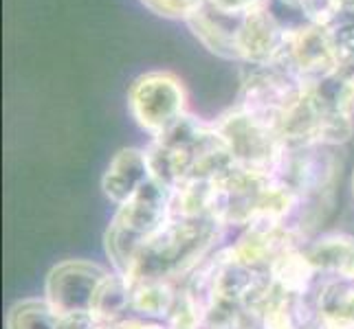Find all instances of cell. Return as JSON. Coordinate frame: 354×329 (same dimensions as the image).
Wrapping results in <instances>:
<instances>
[{
    "mask_svg": "<svg viewBox=\"0 0 354 329\" xmlns=\"http://www.w3.org/2000/svg\"><path fill=\"white\" fill-rule=\"evenodd\" d=\"M145 156L152 178L169 191L194 178L214 180L236 165L214 121L205 123L192 114L154 137L145 148Z\"/></svg>",
    "mask_w": 354,
    "mask_h": 329,
    "instance_id": "obj_1",
    "label": "cell"
},
{
    "mask_svg": "<svg viewBox=\"0 0 354 329\" xmlns=\"http://www.w3.org/2000/svg\"><path fill=\"white\" fill-rule=\"evenodd\" d=\"M227 228L216 217H172L134 259L128 281H167L183 286L218 250Z\"/></svg>",
    "mask_w": 354,
    "mask_h": 329,
    "instance_id": "obj_2",
    "label": "cell"
},
{
    "mask_svg": "<svg viewBox=\"0 0 354 329\" xmlns=\"http://www.w3.org/2000/svg\"><path fill=\"white\" fill-rule=\"evenodd\" d=\"M172 219V191L152 178L137 196L117 206L104 235L113 270L128 277L139 250Z\"/></svg>",
    "mask_w": 354,
    "mask_h": 329,
    "instance_id": "obj_3",
    "label": "cell"
},
{
    "mask_svg": "<svg viewBox=\"0 0 354 329\" xmlns=\"http://www.w3.org/2000/svg\"><path fill=\"white\" fill-rule=\"evenodd\" d=\"M304 92L306 86L282 66H249L242 77L236 106L279 134Z\"/></svg>",
    "mask_w": 354,
    "mask_h": 329,
    "instance_id": "obj_4",
    "label": "cell"
},
{
    "mask_svg": "<svg viewBox=\"0 0 354 329\" xmlns=\"http://www.w3.org/2000/svg\"><path fill=\"white\" fill-rule=\"evenodd\" d=\"M214 126L238 167L275 178L286 148L275 130L260 123L238 106L223 112L214 121Z\"/></svg>",
    "mask_w": 354,
    "mask_h": 329,
    "instance_id": "obj_5",
    "label": "cell"
},
{
    "mask_svg": "<svg viewBox=\"0 0 354 329\" xmlns=\"http://www.w3.org/2000/svg\"><path fill=\"white\" fill-rule=\"evenodd\" d=\"M128 110L134 123L154 139L189 114L187 90L174 72H143L128 88Z\"/></svg>",
    "mask_w": 354,
    "mask_h": 329,
    "instance_id": "obj_6",
    "label": "cell"
},
{
    "mask_svg": "<svg viewBox=\"0 0 354 329\" xmlns=\"http://www.w3.org/2000/svg\"><path fill=\"white\" fill-rule=\"evenodd\" d=\"M335 150L328 145H286L275 180L288 185L301 200H333L341 169Z\"/></svg>",
    "mask_w": 354,
    "mask_h": 329,
    "instance_id": "obj_7",
    "label": "cell"
},
{
    "mask_svg": "<svg viewBox=\"0 0 354 329\" xmlns=\"http://www.w3.org/2000/svg\"><path fill=\"white\" fill-rule=\"evenodd\" d=\"M113 270L88 261L66 259L55 263L44 279V299L59 316L93 312V303L102 283Z\"/></svg>",
    "mask_w": 354,
    "mask_h": 329,
    "instance_id": "obj_8",
    "label": "cell"
},
{
    "mask_svg": "<svg viewBox=\"0 0 354 329\" xmlns=\"http://www.w3.org/2000/svg\"><path fill=\"white\" fill-rule=\"evenodd\" d=\"M152 180L145 150L124 148L119 150L102 176V191L115 206L126 204Z\"/></svg>",
    "mask_w": 354,
    "mask_h": 329,
    "instance_id": "obj_9",
    "label": "cell"
},
{
    "mask_svg": "<svg viewBox=\"0 0 354 329\" xmlns=\"http://www.w3.org/2000/svg\"><path fill=\"white\" fill-rule=\"evenodd\" d=\"M304 248L324 281H354V235L326 233L313 237Z\"/></svg>",
    "mask_w": 354,
    "mask_h": 329,
    "instance_id": "obj_10",
    "label": "cell"
},
{
    "mask_svg": "<svg viewBox=\"0 0 354 329\" xmlns=\"http://www.w3.org/2000/svg\"><path fill=\"white\" fill-rule=\"evenodd\" d=\"M319 329H354V281H324L315 295Z\"/></svg>",
    "mask_w": 354,
    "mask_h": 329,
    "instance_id": "obj_11",
    "label": "cell"
},
{
    "mask_svg": "<svg viewBox=\"0 0 354 329\" xmlns=\"http://www.w3.org/2000/svg\"><path fill=\"white\" fill-rule=\"evenodd\" d=\"M132 288V316L145 321L165 323L169 314L174 312L180 286L167 281H137Z\"/></svg>",
    "mask_w": 354,
    "mask_h": 329,
    "instance_id": "obj_12",
    "label": "cell"
},
{
    "mask_svg": "<svg viewBox=\"0 0 354 329\" xmlns=\"http://www.w3.org/2000/svg\"><path fill=\"white\" fill-rule=\"evenodd\" d=\"M93 316L100 323H121L132 316V288L119 272H111L93 303Z\"/></svg>",
    "mask_w": 354,
    "mask_h": 329,
    "instance_id": "obj_13",
    "label": "cell"
},
{
    "mask_svg": "<svg viewBox=\"0 0 354 329\" xmlns=\"http://www.w3.org/2000/svg\"><path fill=\"white\" fill-rule=\"evenodd\" d=\"M59 314L44 297L16 301L7 312V329H57Z\"/></svg>",
    "mask_w": 354,
    "mask_h": 329,
    "instance_id": "obj_14",
    "label": "cell"
},
{
    "mask_svg": "<svg viewBox=\"0 0 354 329\" xmlns=\"http://www.w3.org/2000/svg\"><path fill=\"white\" fill-rule=\"evenodd\" d=\"M152 14L172 20H189L203 5V0H141Z\"/></svg>",
    "mask_w": 354,
    "mask_h": 329,
    "instance_id": "obj_15",
    "label": "cell"
},
{
    "mask_svg": "<svg viewBox=\"0 0 354 329\" xmlns=\"http://www.w3.org/2000/svg\"><path fill=\"white\" fill-rule=\"evenodd\" d=\"M97 327V319L88 312L82 314H64L59 316L57 329H95Z\"/></svg>",
    "mask_w": 354,
    "mask_h": 329,
    "instance_id": "obj_16",
    "label": "cell"
},
{
    "mask_svg": "<svg viewBox=\"0 0 354 329\" xmlns=\"http://www.w3.org/2000/svg\"><path fill=\"white\" fill-rule=\"evenodd\" d=\"M119 329H167V327L156 321H145V319H139V316H128L126 321L119 323Z\"/></svg>",
    "mask_w": 354,
    "mask_h": 329,
    "instance_id": "obj_17",
    "label": "cell"
},
{
    "mask_svg": "<svg viewBox=\"0 0 354 329\" xmlns=\"http://www.w3.org/2000/svg\"><path fill=\"white\" fill-rule=\"evenodd\" d=\"M337 11H354V0H333Z\"/></svg>",
    "mask_w": 354,
    "mask_h": 329,
    "instance_id": "obj_18",
    "label": "cell"
},
{
    "mask_svg": "<svg viewBox=\"0 0 354 329\" xmlns=\"http://www.w3.org/2000/svg\"><path fill=\"white\" fill-rule=\"evenodd\" d=\"M352 193H354V176H352Z\"/></svg>",
    "mask_w": 354,
    "mask_h": 329,
    "instance_id": "obj_19",
    "label": "cell"
}]
</instances>
